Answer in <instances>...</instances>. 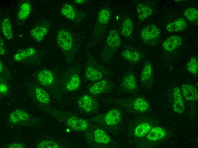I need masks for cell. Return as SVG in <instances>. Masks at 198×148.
Here are the masks:
<instances>
[{"label":"cell","mask_w":198,"mask_h":148,"mask_svg":"<svg viewBox=\"0 0 198 148\" xmlns=\"http://www.w3.org/2000/svg\"><path fill=\"white\" fill-rule=\"evenodd\" d=\"M33 118L25 111L17 109L12 111L9 116L10 123L15 125L29 124L33 122Z\"/></svg>","instance_id":"cell-15"},{"label":"cell","mask_w":198,"mask_h":148,"mask_svg":"<svg viewBox=\"0 0 198 148\" xmlns=\"http://www.w3.org/2000/svg\"><path fill=\"white\" fill-rule=\"evenodd\" d=\"M57 45L62 51L66 61L69 63L74 59L77 48V44L72 33L66 29L60 30L56 36Z\"/></svg>","instance_id":"cell-1"},{"label":"cell","mask_w":198,"mask_h":148,"mask_svg":"<svg viewBox=\"0 0 198 148\" xmlns=\"http://www.w3.org/2000/svg\"><path fill=\"white\" fill-rule=\"evenodd\" d=\"M112 15L110 10L106 7L102 8L97 16L92 36L96 38L102 34L107 27Z\"/></svg>","instance_id":"cell-9"},{"label":"cell","mask_w":198,"mask_h":148,"mask_svg":"<svg viewBox=\"0 0 198 148\" xmlns=\"http://www.w3.org/2000/svg\"><path fill=\"white\" fill-rule=\"evenodd\" d=\"M121 39L117 31L111 30L107 35L105 48L102 53L103 59L105 61H109L114 53L120 47Z\"/></svg>","instance_id":"cell-6"},{"label":"cell","mask_w":198,"mask_h":148,"mask_svg":"<svg viewBox=\"0 0 198 148\" xmlns=\"http://www.w3.org/2000/svg\"><path fill=\"white\" fill-rule=\"evenodd\" d=\"M61 15L74 23H79L86 17L84 12L79 10L70 3L64 4L60 10Z\"/></svg>","instance_id":"cell-10"},{"label":"cell","mask_w":198,"mask_h":148,"mask_svg":"<svg viewBox=\"0 0 198 148\" xmlns=\"http://www.w3.org/2000/svg\"><path fill=\"white\" fill-rule=\"evenodd\" d=\"M160 34V31L157 26L153 24H150L142 29L140 32V37L144 44L153 45L156 44Z\"/></svg>","instance_id":"cell-12"},{"label":"cell","mask_w":198,"mask_h":148,"mask_svg":"<svg viewBox=\"0 0 198 148\" xmlns=\"http://www.w3.org/2000/svg\"><path fill=\"white\" fill-rule=\"evenodd\" d=\"M8 148H23L24 146L22 144L18 143H15L11 144L8 146Z\"/></svg>","instance_id":"cell-38"},{"label":"cell","mask_w":198,"mask_h":148,"mask_svg":"<svg viewBox=\"0 0 198 148\" xmlns=\"http://www.w3.org/2000/svg\"><path fill=\"white\" fill-rule=\"evenodd\" d=\"M6 52V47L3 39L1 37L0 38V54L3 56Z\"/></svg>","instance_id":"cell-37"},{"label":"cell","mask_w":198,"mask_h":148,"mask_svg":"<svg viewBox=\"0 0 198 148\" xmlns=\"http://www.w3.org/2000/svg\"><path fill=\"white\" fill-rule=\"evenodd\" d=\"M9 88L6 81L0 78V93L1 94L5 95L8 92Z\"/></svg>","instance_id":"cell-36"},{"label":"cell","mask_w":198,"mask_h":148,"mask_svg":"<svg viewBox=\"0 0 198 148\" xmlns=\"http://www.w3.org/2000/svg\"><path fill=\"white\" fill-rule=\"evenodd\" d=\"M59 144L56 142L50 140H46L39 143L37 146L38 148H58Z\"/></svg>","instance_id":"cell-35"},{"label":"cell","mask_w":198,"mask_h":148,"mask_svg":"<svg viewBox=\"0 0 198 148\" xmlns=\"http://www.w3.org/2000/svg\"><path fill=\"white\" fill-rule=\"evenodd\" d=\"M113 88L112 82L104 79L94 82L89 87L88 91L91 94L97 95L111 92Z\"/></svg>","instance_id":"cell-14"},{"label":"cell","mask_w":198,"mask_h":148,"mask_svg":"<svg viewBox=\"0 0 198 148\" xmlns=\"http://www.w3.org/2000/svg\"><path fill=\"white\" fill-rule=\"evenodd\" d=\"M138 87L135 76L132 72L126 73L122 76L119 88L121 93L131 94L138 92Z\"/></svg>","instance_id":"cell-11"},{"label":"cell","mask_w":198,"mask_h":148,"mask_svg":"<svg viewBox=\"0 0 198 148\" xmlns=\"http://www.w3.org/2000/svg\"><path fill=\"white\" fill-rule=\"evenodd\" d=\"M152 128L151 124L147 122H141L135 126L132 133L136 137H143L146 135Z\"/></svg>","instance_id":"cell-26"},{"label":"cell","mask_w":198,"mask_h":148,"mask_svg":"<svg viewBox=\"0 0 198 148\" xmlns=\"http://www.w3.org/2000/svg\"><path fill=\"white\" fill-rule=\"evenodd\" d=\"M93 138L96 143L106 145L112 141L111 138L102 129H96L93 132Z\"/></svg>","instance_id":"cell-27"},{"label":"cell","mask_w":198,"mask_h":148,"mask_svg":"<svg viewBox=\"0 0 198 148\" xmlns=\"http://www.w3.org/2000/svg\"><path fill=\"white\" fill-rule=\"evenodd\" d=\"M137 13L139 20L143 21L151 16L153 11L149 6L143 3L137 4L136 7Z\"/></svg>","instance_id":"cell-30"},{"label":"cell","mask_w":198,"mask_h":148,"mask_svg":"<svg viewBox=\"0 0 198 148\" xmlns=\"http://www.w3.org/2000/svg\"><path fill=\"white\" fill-rule=\"evenodd\" d=\"M187 71L194 76L197 77L198 73V63L197 58L195 56L191 57L186 65Z\"/></svg>","instance_id":"cell-32"},{"label":"cell","mask_w":198,"mask_h":148,"mask_svg":"<svg viewBox=\"0 0 198 148\" xmlns=\"http://www.w3.org/2000/svg\"><path fill=\"white\" fill-rule=\"evenodd\" d=\"M183 15L188 21L189 22H193L198 19V10L193 7L187 8L184 10Z\"/></svg>","instance_id":"cell-33"},{"label":"cell","mask_w":198,"mask_h":148,"mask_svg":"<svg viewBox=\"0 0 198 148\" xmlns=\"http://www.w3.org/2000/svg\"><path fill=\"white\" fill-rule=\"evenodd\" d=\"M31 9V5L29 2H22L19 4L17 10V15L18 19L21 21L26 20L29 16Z\"/></svg>","instance_id":"cell-25"},{"label":"cell","mask_w":198,"mask_h":148,"mask_svg":"<svg viewBox=\"0 0 198 148\" xmlns=\"http://www.w3.org/2000/svg\"><path fill=\"white\" fill-rule=\"evenodd\" d=\"M164 130L160 127L152 128L146 135V138L150 141H155L164 138L166 135Z\"/></svg>","instance_id":"cell-28"},{"label":"cell","mask_w":198,"mask_h":148,"mask_svg":"<svg viewBox=\"0 0 198 148\" xmlns=\"http://www.w3.org/2000/svg\"><path fill=\"white\" fill-rule=\"evenodd\" d=\"M121 112L116 108H112L106 113L93 119L94 121L110 128H114L120 124L122 120Z\"/></svg>","instance_id":"cell-7"},{"label":"cell","mask_w":198,"mask_h":148,"mask_svg":"<svg viewBox=\"0 0 198 148\" xmlns=\"http://www.w3.org/2000/svg\"><path fill=\"white\" fill-rule=\"evenodd\" d=\"M61 79L66 91L71 92L77 90L81 83L80 69L76 66L70 67L65 72Z\"/></svg>","instance_id":"cell-5"},{"label":"cell","mask_w":198,"mask_h":148,"mask_svg":"<svg viewBox=\"0 0 198 148\" xmlns=\"http://www.w3.org/2000/svg\"><path fill=\"white\" fill-rule=\"evenodd\" d=\"M180 89L183 97L186 100L194 101L198 100V90L194 85L185 83L182 85Z\"/></svg>","instance_id":"cell-22"},{"label":"cell","mask_w":198,"mask_h":148,"mask_svg":"<svg viewBox=\"0 0 198 148\" xmlns=\"http://www.w3.org/2000/svg\"><path fill=\"white\" fill-rule=\"evenodd\" d=\"M0 78L5 81L9 80L11 77L10 71L1 60L0 61Z\"/></svg>","instance_id":"cell-34"},{"label":"cell","mask_w":198,"mask_h":148,"mask_svg":"<svg viewBox=\"0 0 198 148\" xmlns=\"http://www.w3.org/2000/svg\"><path fill=\"white\" fill-rule=\"evenodd\" d=\"M37 50L33 47L22 48L17 51L13 56L14 60L18 62H31L38 58Z\"/></svg>","instance_id":"cell-13"},{"label":"cell","mask_w":198,"mask_h":148,"mask_svg":"<svg viewBox=\"0 0 198 148\" xmlns=\"http://www.w3.org/2000/svg\"><path fill=\"white\" fill-rule=\"evenodd\" d=\"M36 78L39 84L51 89L59 85L61 79L55 72L45 68L38 71Z\"/></svg>","instance_id":"cell-8"},{"label":"cell","mask_w":198,"mask_h":148,"mask_svg":"<svg viewBox=\"0 0 198 148\" xmlns=\"http://www.w3.org/2000/svg\"><path fill=\"white\" fill-rule=\"evenodd\" d=\"M49 111L52 116L63 121L68 126L74 130L84 131L88 128V123L83 119L68 113H62L54 110Z\"/></svg>","instance_id":"cell-4"},{"label":"cell","mask_w":198,"mask_h":148,"mask_svg":"<svg viewBox=\"0 0 198 148\" xmlns=\"http://www.w3.org/2000/svg\"><path fill=\"white\" fill-rule=\"evenodd\" d=\"M30 88L32 94L37 102L43 104L50 102V95L44 89L35 84L31 85Z\"/></svg>","instance_id":"cell-18"},{"label":"cell","mask_w":198,"mask_h":148,"mask_svg":"<svg viewBox=\"0 0 198 148\" xmlns=\"http://www.w3.org/2000/svg\"><path fill=\"white\" fill-rule=\"evenodd\" d=\"M142 83L147 87H150L153 81V71L152 64L149 62H145L143 66L140 75Z\"/></svg>","instance_id":"cell-19"},{"label":"cell","mask_w":198,"mask_h":148,"mask_svg":"<svg viewBox=\"0 0 198 148\" xmlns=\"http://www.w3.org/2000/svg\"><path fill=\"white\" fill-rule=\"evenodd\" d=\"M133 30V22L129 17L125 18L123 21L121 29V33L123 37L128 38L132 35Z\"/></svg>","instance_id":"cell-31"},{"label":"cell","mask_w":198,"mask_h":148,"mask_svg":"<svg viewBox=\"0 0 198 148\" xmlns=\"http://www.w3.org/2000/svg\"><path fill=\"white\" fill-rule=\"evenodd\" d=\"M172 106L173 110L178 114L183 113L185 109L184 102L180 88L178 86L174 88Z\"/></svg>","instance_id":"cell-21"},{"label":"cell","mask_w":198,"mask_h":148,"mask_svg":"<svg viewBox=\"0 0 198 148\" xmlns=\"http://www.w3.org/2000/svg\"><path fill=\"white\" fill-rule=\"evenodd\" d=\"M87 1L86 0H75L73 1V2L75 4L82 5L86 3Z\"/></svg>","instance_id":"cell-39"},{"label":"cell","mask_w":198,"mask_h":148,"mask_svg":"<svg viewBox=\"0 0 198 148\" xmlns=\"http://www.w3.org/2000/svg\"><path fill=\"white\" fill-rule=\"evenodd\" d=\"M121 56L132 65L139 62L142 57V53L140 51L129 47L126 48L123 50Z\"/></svg>","instance_id":"cell-20"},{"label":"cell","mask_w":198,"mask_h":148,"mask_svg":"<svg viewBox=\"0 0 198 148\" xmlns=\"http://www.w3.org/2000/svg\"><path fill=\"white\" fill-rule=\"evenodd\" d=\"M108 74L107 70L98 64L92 56L89 54L84 73V79L95 82L105 79Z\"/></svg>","instance_id":"cell-3"},{"label":"cell","mask_w":198,"mask_h":148,"mask_svg":"<svg viewBox=\"0 0 198 148\" xmlns=\"http://www.w3.org/2000/svg\"><path fill=\"white\" fill-rule=\"evenodd\" d=\"M113 103L128 112H144L148 110L150 105L143 97L137 96L114 99Z\"/></svg>","instance_id":"cell-2"},{"label":"cell","mask_w":198,"mask_h":148,"mask_svg":"<svg viewBox=\"0 0 198 148\" xmlns=\"http://www.w3.org/2000/svg\"><path fill=\"white\" fill-rule=\"evenodd\" d=\"M50 28L49 22L47 21H42L32 29L30 34L36 41L41 42L48 33Z\"/></svg>","instance_id":"cell-17"},{"label":"cell","mask_w":198,"mask_h":148,"mask_svg":"<svg viewBox=\"0 0 198 148\" xmlns=\"http://www.w3.org/2000/svg\"><path fill=\"white\" fill-rule=\"evenodd\" d=\"M185 20L183 18H178L168 23L166 26L167 30L170 32H182L187 26Z\"/></svg>","instance_id":"cell-24"},{"label":"cell","mask_w":198,"mask_h":148,"mask_svg":"<svg viewBox=\"0 0 198 148\" xmlns=\"http://www.w3.org/2000/svg\"><path fill=\"white\" fill-rule=\"evenodd\" d=\"M78 104L81 110L87 112H94L98 108L97 101L88 94L81 96L78 100Z\"/></svg>","instance_id":"cell-16"},{"label":"cell","mask_w":198,"mask_h":148,"mask_svg":"<svg viewBox=\"0 0 198 148\" xmlns=\"http://www.w3.org/2000/svg\"><path fill=\"white\" fill-rule=\"evenodd\" d=\"M182 39L180 36L173 35L168 37L162 43V47L166 52H172L182 44Z\"/></svg>","instance_id":"cell-23"},{"label":"cell","mask_w":198,"mask_h":148,"mask_svg":"<svg viewBox=\"0 0 198 148\" xmlns=\"http://www.w3.org/2000/svg\"><path fill=\"white\" fill-rule=\"evenodd\" d=\"M1 30L5 38L8 40L12 39L13 37V32L10 19L5 17L2 20L1 24Z\"/></svg>","instance_id":"cell-29"}]
</instances>
